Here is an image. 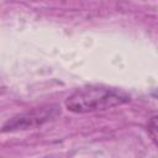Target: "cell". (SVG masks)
Segmentation results:
<instances>
[{
    "instance_id": "6da1fadb",
    "label": "cell",
    "mask_w": 158,
    "mask_h": 158,
    "mask_svg": "<svg viewBox=\"0 0 158 158\" xmlns=\"http://www.w3.org/2000/svg\"><path fill=\"white\" fill-rule=\"evenodd\" d=\"M127 101H130V96L122 90L102 85H89L73 91L65 99V107L75 114H86L106 110Z\"/></svg>"
},
{
    "instance_id": "3957f363",
    "label": "cell",
    "mask_w": 158,
    "mask_h": 158,
    "mask_svg": "<svg viewBox=\"0 0 158 158\" xmlns=\"http://www.w3.org/2000/svg\"><path fill=\"white\" fill-rule=\"evenodd\" d=\"M146 130L151 141L158 147V115H154L148 120L146 125Z\"/></svg>"
},
{
    "instance_id": "7a4b0ae2",
    "label": "cell",
    "mask_w": 158,
    "mask_h": 158,
    "mask_svg": "<svg viewBox=\"0 0 158 158\" xmlns=\"http://www.w3.org/2000/svg\"><path fill=\"white\" fill-rule=\"evenodd\" d=\"M58 112L59 110L56 106H49V107H41V109H36V110L21 114L9 120L2 126V132L15 131V130H27L31 127H36L48 121L49 118L54 117Z\"/></svg>"
}]
</instances>
